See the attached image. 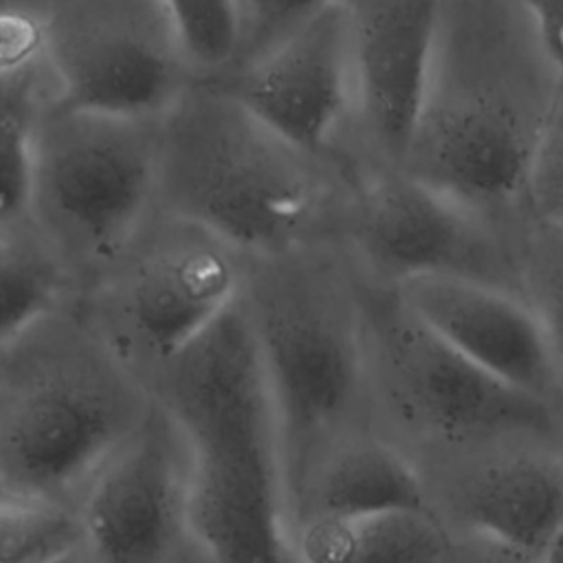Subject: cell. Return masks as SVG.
Segmentation results:
<instances>
[{
    "label": "cell",
    "mask_w": 563,
    "mask_h": 563,
    "mask_svg": "<svg viewBox=\"0 0 563 563\" xmlns=\"http://www.w3.org/2000/svg\"><path fill=\"white\" fill-rule=\"evenodd\" d=\"M559 81L526 2H440L407 174L464 209L526 194Z\"/></svg>",
    "instance_id": "6da1fadb"
},
{
    "label": "cell",
    "mask_w": 563,
    "mask_h": 563,
    "mask_svg": "<svg viewBox=\"0 0 563 563\" xmlns=\"http://www.w3.org/2000/svg\"><path fill=\"white\" fill-rule=\"evenodd\" d=\"M163 409L187 449L185 526L211 563H299L282 526L273 400L238 306L167 361Z\"/></svg>",
    "instance_id": "7a4b0ae2"
},
{
    "label": "cell",
    "mask_w": 563,
    "mask_h": 563,
    "mask_svg": "<svg viewBox=\"0 0 563 563\" xmlns=\"http://www.w3.org/2000/svg\"><path fill=\"white\" fill-rule=\"evenodd\" d=\"M156 187L169 209L222 244L279 253L321 218L328 187L308 161L235 101L205 88L165 112Z\"/></svg>",
    "instance_id": "3957f363"
},
{
    "label": "cell",
    "mask_w": 563,
    "mask_h": 563,
    "mask_svg": "<svg viewBox=\"0 0 563 563\" xmlns=\"http://www.w3.org/2000/svg\"><path fill=\"white\" fill-rule=\"evenodd\" d=\"M156 187V134L145 121L64 103L37 117L31 209L53 242L81 260H110L134 233Z\"/></svg>",
    "instance_id": "277c9868"
},
{
    "label": "cell",
    "mask_w": 563,
    "mask_h": 563,
    "mask_svg": "<svg viewBox=\"0 0 563 563\" xmlns=\"http://www.w3.org/2000/svg\"><path fill=\"white\" fill-rule=\"evenodd\" d=\"M130 402L112 372L84 361L42 363L0 398V482L48 501L123 442Z\"/></svg>",
    "instance_id": "5b68a950"
},
{
    "label": "cell",
    "mask_w": 563,
    "mask_h": 563,
    "mask_svg": "<svg viewBox=\"0 0 563 563\" xmlns=\"http://www.w3.org/2000/svg\"><path fill=\"white\" fill-rule=\"evenodd\" d=\"M42 46L68 108L147 121L183 95L163 2L57 4L42 20Z\"/></svg>",
    "instance_id": "8992f818"
},
{
    "label": "cell",
    "mask_w": 563,
    "mask_h": 563,
    "mask_svg": "<svg viewBox=\"0 0 563 563\" xmlns=\"http://www.w3.org/2000/svg\"><path fill=\"white\" fill-rule=\"evenodd\" d=\"M372 332L391 407L409 424L455 442L552 429L543 398L471 365L398 299L374 310Z\"/></svg>",
    "instance_id": "52a82bcc"
},
{
    "label": "cell",
    "mask_w": 563,
    "mask_h": 563,
    "mask_svg": "<svg viewBox=\"0 0 563 563\" xmlns=\"http://www.w3.org/2000/svg\"><path fill=\"white\" fill-rule=\"evenodd\" d=\"M211 88L297 152H323L354 97L347 2H317L273 53L231 70Z\"/></svg>",
    "instance_id": "ba28073f"
},
{
    "label": "cell",
    "mask_w": 563,
    "mask_h": 563,
    "mask_svg": "<svg viewBox=\"0 0 563 563\" xmlns=\"http://www.w3.org/2000/svg\"><path fill=\"white\" fill-rule=\"evenodd\" d=\"M277 424V438L310 449L350 411L358 352L334 310L306 292L266 301L251 321Z\"/></svg>",
    "instance_id": "9c48e42d"
},
{
    "label": "cell",
    "mask_w": 563,
    "mask_h": 563,
    "mask_svg": "<svg viewBox=\"0 0 563 563\" xmlns=\"http://www.w3.org/2000/svg\"><path fill=\"white\" fill-rule=\"evenodd\" d=\"M187 449L165 409L152 411L95 479L81 523L99 563H161L185 526Z\"/></svg>",
    "instance_id": "30bf717a"
},
{
    "label": "cell",
    "mask_w": 563,
    "mask_h": 563,
    "mask_svg": "<svg viewBox=\"0 0 563 563\" xmlns=\"http://www.w3.org/2000/svg\"><path fill=\"white\" fill-rule=\"evenodd\" d=\"M396 299L471 365L521 394L543 398L556 358L532 310L497 286L424 275L398 284Z\"/></svg>",
    "instance_id": "8fae6325"
},
{
    "label": "cell",
    "mask_w": 563,
    "mask_h": 563,
    "mask_svg": "<svg viewBox=\"0 0 563 563\" xmlns=\"http://www.w3.org/2000/svg\"><path fill=\"white\" fill-rule=\"evenodd\" d=\"M356 238L369 262L398 284L449 275L497 286L499 257L464 207L407 172L380 174L358 202ZM499 288V286H497Z\"/></svg>",
    "instance_id": "7c38bea8"
},
{
    "label": "cell",
    "mask_w": 563,
    "mask_h": 563,
    "mask_svg": "<svg viewBox=\"0 0 563 563\" xmlns=\"http://www.w3.org/2000/svg\"><path fill=\"white\" fill-rule=\"evenodd\" d=\"M354 95L374 143L405 163L424 112L440 2H347Z\"/></svg>",
    "instance_id": "4fadbf2b"
},
{
    "label": "cell",
    "mask_w": 563,
    "mask_h": 563,
    "mask_svg": "<svg viewBox=\"0 0 563 563\" xmlns=\"http://www.w3.org/2000/svg\"><path fill=\"white\" fill-rule=\"evenodd\" d=\"M189 229L147 249L123 279V328L161 363L172 361L235 306L238 273L227 246Z\"/></svg>",
    "instance_id": "5bb4252c"
},
{
    "label": "cell",
    "mask_w": 563,
    "mask_h": 563,
    "mask_svg": "<svg viewBox=\"0 0 563 563\" xmlns=\"http://www.w3.org/2000/svg\"><path fill=\"white\" fill-rule=\"evenodd\" d=\"M455 504L479 539L539 559L563 528V464L532 453L493 460L460 486Z\"/></svg>",
    "instance_id": "9a60e30c"
},
{
    "label": "cell",
    "mask_w": 563,
    "mask_h": 563,
    "mask_svg": "<svg viewBox=\"0 0 563 563\" xmlns=\"http://www.w3.org/2000/svg\"><path fill=\"white\" fill-rule=\"evenodd\" d=\"M317 519H363L387 512L427 510L416 471L378 442H358L339 451L314 488Z\"/></svg>",
    "instance_id": "2e32d148"
},
{
    "label": "cell",
    "mask_w": 563,
    "mask_h": 563,
    "mask_svg": "<svg viewBox=\"0 0 563 563\" xmlns=\"http://www.w3.org/2000/svg\"><path fill=\"white\" fill-rule=\"evenodd\" d=\"M446 539L427 510L363 519H312L303 530L301 563H442Z\"/></svg>",
    "instance_id": "e0dca14e"
},
{
    "label": "cell",
    "mask_w": 563,
    "mask_h": 563,
    "mask_svg": "<svg viewBox=\"0 0 563 563\" xmlns=\"http://www.w3.org/2000/svg\"><path fill=\"white\" fill-rule=\"evenodd\" d=\"M37 117L26 73L0 75V227H9L31 211Z\"/></svg>",
    "instance_id": "ac0fdd59"
},
{
    "label": "cell",
    "mask_w": 563,
    "mask_h": 563,
    "mask_svg": "<svg viewBox=\"0 0 563 563\" xmlns=\"http://www.w3.org/2000/svg\"><path fill=\"white\" fill-rule=\"evenodd\" d=\"M169 35L183 66L216 73L233 66L240 46V2H163Z\"/></svg>",
    "instance_id": "d6986e66"
},
{
    "label": "cell",
    "mask_w": 563,
    "mask_h": 563,
    "mask_svg": "<svg viewBox=\"0 0 563 563\" xmlns=\"http://www.w3.org/2000/svg\"><path fill=\"white\" fill-rule=\"evenodd\" d=\"M79 539V519L51 501L0 499V563H46Z\"/></svg>",
    "instance_id": "ffe728a7"
},
{
    "label": "cell",
    "mask_w": 563,
    "mask_h": 563,
    "mask_svg": "<svg viewBox=\"0 0 563 563\" xmlns=\"http://www.w3.org/2000/svg\"><path fill=\"white\" fill-rule=\"evenodd\" d=\"M57 295V275L29 251L0 246V343L46 314Z\"/></svg>",
    "instance_id": "44dd1931"
},
{
    "label": "cell",
    "mask_w": 563,
    "mask_h": 563,
    "mask_svg": "<svg viewBox=\"0 0 563 563\" xmlns=\"http://www.w3.org/2000/svg\"><path fill=\"white\" fill-rule=\"evenodd\" d=\"M528 308L537 317L556 361H563V229L543 222L523 255Z\"/></svg>",
    "instance_id": "7402d4cb"
},
{
    "label": "cell",
    "mask_w": 563,
    "mask_h": 563,
    "mask_svg": "<svg viewBox=\"0 0 563 563\" xmlns=\"http://www.w3.org/2000/svg\"><path fill=\"white\" fill-rule=\"evenodd\" d=\"M526 194L543 222L563 229V77L537 141Z\"/></svg>",
    "instance_id": "603a6c76"
},
{
    "label": "cell",
    "mask_w": 563,
    "mask_h": 563,
    "mask_svg": "<svg viewBox=\"0 0 563 563\" xmlns=\"http://www.w3.org/2000/svg\"><path fill=\"white\" fill-rule=\"evenodd\" d=\"M317 2H240V46L233 70L244 68L286 42Z\"/></svg>",
    "instance_id": "cb8c5ba5"
},
{
    "label": "cell",
    "mask_w": 563,
    "mask_h": 563,
    "mask_svg": "<svg viewBox=\"0 0 563 563\" xmlns=\"http://www.w3.org/2000/svg\"><path fill=\"white\" fill-rule=\"evenodd\" d=\"M0 15V75L20 73V62L33 46L42 44V24H33L18 15Z\"/></svg>",
    "instance_id": "d4e9b609"
},
{
    "label": "cell",
    "mask_w": 563,
    "mask_h": 563,
    "mask_svg": "<svg viewBox=\"0 0 563 563\" xmlns=\"http://www.w3.org/2000/svg\"><path fill=\"white\" fill-rule=\"evenodd\" d=\"M532 15L541 48L554 70L563 77V0L526 2Z\"/></svg>",
    "instance_id": "484cf974"
},
{
    "label": "cell",
    "mask_w": 563,
    "mask_h": 563,
    "mask_svg": "<svg viewBox=\"0 0 563 563\" xmlns=\"http://www.w3.org/2000/svg\"><path fill=\"white\" fill-rule=\"evenodd\" d=\"M462 563H537V559L512 552L508 548H501L493 541L479 539L473 543V548L464 554Z\"/></svg>",
    "instance_id": "4316f807"
},
{
    "label": "cell",
    "mask_w": 563,
    "mask_h": 563,
    "mask_svg": "<svg viewBox=\"0 0 563 563\" xmlns=\"http://www.w3.org/2000/svg\"><path fill=\"white\" fill-rule=\"evenodd\" d=\"M537 563H563V528L548 541Z\"/></svg>",
    "instance_id": "83f0119b"
},
{
    "label": "cell",
    "mask_w": 563,
    "mask_h": 563,
    "mask_svg": "<svg viewBox=\"0 0 563 563\" xmlns=\"http://www.w3.org/2000/svg\"><path fill=\"white\" fill-rule=\"evenodd\" d=\"M46 563H81V559H79V554H77V548H73V550H66V552H62V554L48 559Z\"/></svg>",
    "instance_id": "f1b7e54d"
}]
</instances>
